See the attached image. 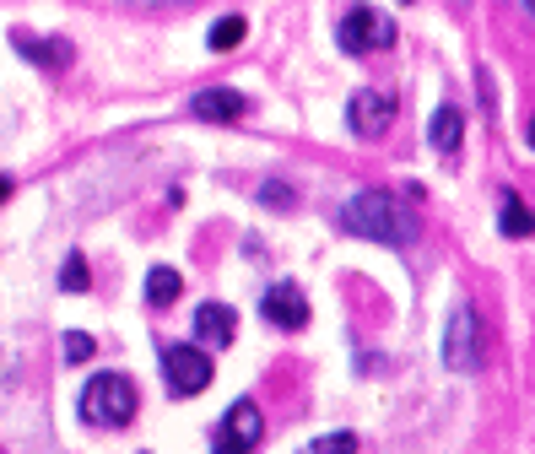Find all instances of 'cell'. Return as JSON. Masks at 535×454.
Wrapping results in <instances>:
<instances>
[{
    "label": "cell",
    "instance_id": "obj_1",
    "mask_svg": "<svg viewBox=\"0 0 535 454\" xmlns=\"http://www.w3.org/2000/svg\"><path fill=\"white\" fill-rule=\"evenodd\" d=\"M341 222H346V233L373 238V244H411V233H417V217H411L395 195H384V190L352 195V200H346V211H341Z\"/></svg>",
    "mask_w": 535,
    "mask_h": 454
},
{
    "label": "cell",
    "instance_id": "obj_2",
    "mask_svg": "<svg viewBox=\"0 0 535 454\" xmlns=\"http://www.w3.org/2000/svg\"><path fill=\"white\" fill-rule=\"evenodd\" d=\"M136 417V384L125 379V373H98V379H87L82 390V422L87 427H125Z\"/></svg>",
    "mask_w": 535,
    "mask_h": 454
},
{
    "label": "cell",
    "instance_id": "obj_3",
    "mask_svg": "<svg viewBox=\"0 0 535 454\" xmlns=\"http://www.w3.org/2000/svg\"><path fill=\"white\" fill-rule=\"evenodd\" d=\"M336 38H341L346 55H368V49H390L395 44V22L384 17V11H373V6H352L341 17Z\"/></svg>",
    "mask_w": 535,
    "mask_h": 454
},
{
    "label": "cell",
    "instance_id": "obj_4",
    "mask_svg": "<svg viewBox=\"0 0 535 454\" xmlns=\"http://www.w3.org/2000/svg\"><path fill=\"white\" fill-rule=\"evenodd\" d=\"M265 422H260V406L254 400H233V406L222 411L217 433H211V449L217 454H249L254 444H260Z\"/></svg>",
    "mask_w": 535,
    "mask_h": 454
},
{
    "label": "cell",
    "instance_id": "obj_5",
    "mask_svg": "<svg viewBox=\"0 0 535 454\" xmlns=\"http://www.w3.org/2000/svg\"><path fill=\"white\" fill-rule=\"evenodd\" d=\"M163 379L173 395H200L211 384V357L200 346H163Z\"/></svg>",
    "mask_w": 535,
    "mask_h": 454
},
{
    "label": "cell",
    "instance_id": "obj_6",
    "mask_svg": "<svg viewBox=\"0 0 535 454\" xmlns=\"http://www.w3.org/2000/svg\"><path fill=\"white\" fill-rule=\"evenodd\" d=\"M346 125H352V136H363V141L384 136V130L395 125V98L379 92V87H363L352 98V109H346Z\"/></svg>",
    "mask_w": 535,
    "mask_h": 454
},
{
    "label": "cell",
    "instance_id": "obj_7",
    "mask_svg": "<svg viewBox=\"0 0 535 454\" xmlns=\"http://www.w3.org/2000/svg\"><path fill=\"white\" fill-rule=\"evenodd\" d=\"M260 314L271 319L276 330H303V325H309V298H303L298 282H276L260 298Z\"/></svg>",
    "mask_w": 535,
    "mask_h": 454
},
{
    "label": "cell",
    "instance_id": "obj_8",
    "mask_svg": "<svg viewBox=\"0 0 535 454\" xmlns=\"http://www.w3.org/2000/svg\"><path fill=\"white\" fill-rule=\"evenodd\" d=\"M190 109H195V119H211V125H233V119H244L249 103L238 87H200L190 98Z\"/></svg>",
    "mask_w": 535,
    "mask_h": 454
},
{
    "label": "cell",
    "instance_id": "obj_9",
    "mask_svg": "<svg viewBox=\"0 0 535 454\" xmlns=\"http://www.w3.org/2000/svg\"><path fill=\"white\" fill-rule=\"evenodd\" d=\"M444 363L449 368H476V314L465 309H454L449 314V336H444Z\"/></svg>",
    "mask_w": 535,
    "mask_h": 454
},
{
    "label": "cell",
    "instance_id": "obj_10",
    "mask_svg": "<svg viewBox=\"0 0 535 454\" xmlns=\"http://www.w3.org/2000/svg\"><path fill=\"white\" fill-rule=\"evenodd\" d=\"M233 330H238V314L227 303H200L195 309V341L200 346H233Z\"/></svg>",
    "mask_w": 535,
    "mask_h": 454
},
{
    "label": "cell",
    "instance_id": "obj_11",
    "mask_svg": "<svg viewBox=\"0 0 535 454\" xmlns=\"http://www.w3.org/2000/svg\"><path fill=\"white\" fill-rule=\"evenodd\" d=\"M11 44H17L28 60H38L44 71H60V65L71 60V44H65V38H28V33H17Z\"/></svg>",
    "mask_w": 535,
    "mask_h": 454
},
{
    "label": "cell",
    "instance_id": "obj_12",
    "mask_svg": "<svg viewBox=\"0 0 535 454\" xmlns=\"http://www.w3.org/2000/svg\"><path fill=\"white\" fill-rule=\"evenodd\" d=\"M460 136H465V119H460V109H454V103H444V109L433 114V125H427V141H433L438 152H454V146H460Z\"/></svg>",
    "mask_w": 535,
    "mask_h": 454
},
{
    "label": "cell",
    "instance_id": "obj_13",
    "mask_svg": "<svg viewBox=\"0 0 535 454\" xmlns=\"http://www.w3.org/2000/svg\"><path fill=\"white\" fill-rule=\"evenodd\" d=\"M179 292H184V282H179V271H173V265H152V271H146V303L168 309Z\"/></svg>",
    "mask_w": 535,
    "mask_h": 454
},
{
    "label": "cell",
    "instance_id": "obj_14",
    "mask_svg": "<svg viewBox=\"0 0 535 454\" xmlns=\"http://www.w3.org/2000/svg\"><path fill=\"white\" fill-rule=\"evenodd\" d=\"M244 33H249V22H244V17H222V22H211L206 44L217 49V55H227V49H238V44H244Z\"/></svg>",
    "mask_w": 535,
    "mask_h": 454
},
{
    "label": "cell",
    "instance_id": "obj_15",
    "mask_svg": "<svg viewBox=\"0 0 535 454\" xmlns=\"http://www.w3.org/2000/svg\"><path fill=\"white\" fill-rule=\"evenodd\" d=\"M498 222H503V233H508V238H530V211H525V200H519V195H503Z\"/></svg>",
    "mask_w": 535,
    "mask_h": 454
},
{
    "label": "cell",
    "instance_id": "obj_16",
    "mask_svg": "<svg viewBox=\"0 0 535 454\" xmlns=\"http://www.w3.org/2000/svg\"><path fill=\"white\" fill-rule=\"evenodd\" d=\"M60 287L65 292H87V260L82 255H71V260L60 265Z\"/></svg>",
    "mask_w": 535,
    "mask_h": 454
},
{
    "label": "cell",
    "instance_id": "obj_17",
    "mask_svg": "<svg viewBox=\"0 0 535 454\" xmlns=\"http://www.w3.org/2000/svg\"><path fill=\"white\" fill-rule=\"evenodd\" d=\"M60 346H65V363H87V357L98 352V346H92V336H82V330H71V336H65Z\"/></svg>",
    "mask_w": 535,
    "mask_h": 454
},
{
    "label": "cell",
    "instance_id": "obj_18",
    "mask_svg": "<svg viewBox=\"0 0 535 454\" xmlns=\"http://www.w3.org/2000/svg\"><path fill=\"white\" fill-rule=\"evenodd\" d=\"M309 454H357V438L352 433H330V438H319Z\"/></svg>",
    "mask_w": 535,
    "mask_h": 454
},
{
    "label": "cell",
    "instance_id": "obj_19",
    "mask_svg": "<svg viewBox=\"0 0 535 454\" xmlns=\"http://www.w3.org/2000/svg\"><path fill=\"white\" fill-rule=\"evenodd\" d=\"M260 200H265V206H276V211H282V206L292 211V206H298V195H292L287 184H276V179H271V184H265V190H260Z\"/></svg>",
    "mask_w": 535,
    "mask_h": 454
},
{
    "label": "cell",
    "instance_id": "obj_20",
    "mask_svg": "<svg viewBox=\"0 0 535 454\" xmlns=\"http://www.w3.org/2000/svg\"><path fill=\"white\" fill-rule=\"evenodd\" d=\"M6 200H11V179L0 173V206H6Z\"/></svg>",
    "mask_w": 535,
    "mask_h": 454
}]
</instances>
